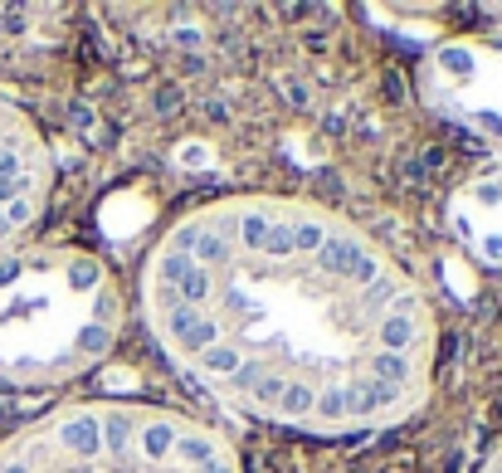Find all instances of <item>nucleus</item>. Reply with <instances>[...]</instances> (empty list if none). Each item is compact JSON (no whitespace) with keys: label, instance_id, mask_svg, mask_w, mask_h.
<instances>
[{"label":"nucleus","instance_id":"4","mask_svg":"<svg viewBox=\"0 0 502 473\" xmlns=\"http://www.w3.org/2000/svg\"><path fill=\"white\" fill-rule=\"evenodd\" d=\"M414 93L458 132L502 152V35H449L414 68Z\"/></svg>","mask_w":502,"mask_h":473},{"label":"nucleus","instance_id":"5","mask_svg":"<svg viewBox=\"0 0 502 473\" xmlns=\"http://www.w3.org/2000/svg\"><path fill=\"white\" fill-rule=\"evenodd\" d=\"M54 191V156L39 127L0 98V249L20 245Z\"/></svg>","mask_w":502,"mask_h":473},{"label":"nucleus","instance_id":"2","mask_svg":"<svg viewBox=\"0 0 502 473\" xmlns=\"http://www.w3.org/2000/svg\"><path fill=\"white\" fill-rule=\"evenodd\" d=\"M127 298L108 259L83 245L20 239L0 249V385L45 391L108 362Z\"/></svg>","mask_w":502,"mask_h":473},{"label":"nucleus","instance_id":"3","mask_svg":"<svg viewBox=\"0 0 502 473\" xmlns=\"http://www.w3.org/2000/svg\"><path fill=\"white\" fill-rule=\"evenodd\" d=\"M0 473H244L214 425L147 400H78L0 439Z\"/></svg>","mask_w":502,"mask_h":473},{"label":"nucleus","instance_id":"7","mask_svg":"<svg viewBox=\"0 0 502 473\" xmlns=\"http://www.w3.org/2000/svg\"><path fill=\"white\" fill-rule=\"evenodd\" d=\"M473 473H502V439H497L493 449H487V454L478 458V468H473Z\"/></svg>","mask_w":502,"mask_h":473},{"label":"nucleus","instance_id":"1","mask_svg":"<svg viewBox=\"0 0 502 473\" xmlns=\"http://www.w3.org/2000/svg\"><path fill=\"white\" fill-rule=\"evenodd\" d=\"M141 318L171 366L249 420L376 435L434 391L439 322L414 274L332 205L225 195L141 259Z\"/></svg>","mask_w":502,"mask_h":473},{"label":"nucleus","instance_id":"8","mask_svg":"<svg viewBox=\"0 0 502 473\" xmlns=\"http://www.w3.org/2000/svg\"><path fill=\"white\" fill-rule=\"evenodd\" d=\"M487 16H493V20H502V5H487Z\"/></svg>","mask_w":502,"mask_h":473},{"label":"nucleus","instance_id":"6","mask_svg":"<svg viewBox=\"0 0 502 473\" xmlns=\"http://www.w3.org/2000/svg\"><path fill=\"white\" fill-rule=\"evenodd\" d=\"M449 235L502 274V171H483L449 195Z\"/></svg>","mask_w":502,"mask_h":473}]
</instances>
